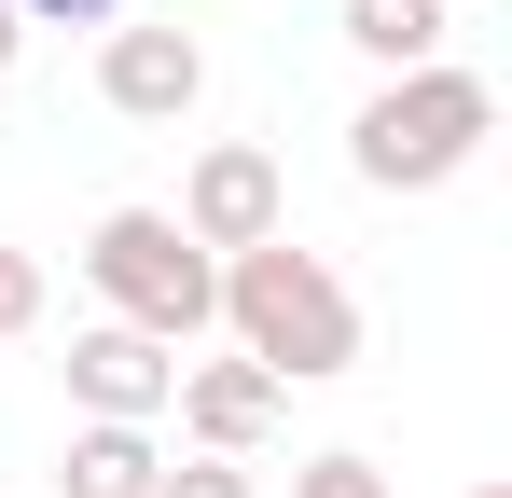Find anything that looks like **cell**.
Returning a JSON list of instances; mask_svg holds the SVG:
<instances>
[{
  "instance_id": "obj_1",
  "label": "cell",
  "mask_w": 512,
  "mask_h": 498,
  "mask_svg": "<svg viewBox=\"0 0 512 498\" xmlns=\"http://www.w3.org/2000/svg\"><path fill=\"white\" fill-rule=\"evenodd\" d=\"M222 332L277 388H333L346 360H360V291H346L319 249L263 236V249H222Z\"/></svg>"
},
{
  "instance_id": "obj_2",
  "label": "cell",
  "mask_w": 512,
  "mask_h": 498,
  "mask_svg": "<svg viewBox=\"0 0 512 498\" xmlns=\"http://www.w3.org/2000/svg\"><path fill=\"white\" fill-rule=\"evenodd\" d=\"M499 139V83L485 70H388L374 97H360V125H346V166L374 180V194H443L457 166Z\"/></svg>"
},
{
  "instance_id": "obj_3",
  "label": "cell",
  "mask_w": 512,
  "mask_h": 498,
  "mask_svg": "<svg viewBox=\"0 0 512 498\" xmlns=\"http://www.w3.org/2000/svg\"><path fill=\"white\" fill-rule=\"evenodd\" d=\"M84 277H97V305L125 332H153V346H194V332L222 319V263L180 236L167 208H111L84 236Z\"/></svg>"
},
{
  "instance_id": "obj_4",
  "label": "cell",
  "mask_w": 512,
  "mask_h": 498,
  "mask_svg": "<svg viewBox=\"0 0 512 498\" xmlns=\"http://www.w3.org/2000/svg\"><path fill=\"white\" fill-rule=\"evenodd\" d=\"M167 222H180L194 249H208V263H222V249H263V236H291V180H277V153H263V139H208Z\"/></svg>"
},
{
  "instance_id": "obj_5",
  "label": "cell",
  "mask_w": 512,
  "mask_h": 498,
  "mask_svg": "<svg viewBox=\"0 0 512 498\" xmlns=\"http://www.w3.org/2000/svg\"><path fill=\"white\" fill-rule=\"evenodd\" d=\"M97 97H111L125 125H180V111L208 97V42H194L180 14H153V28H111V42H97Z\"/></svg>"
},
{
  "instance_id": "obj_6",
  "label": "cell",
  "mask_w": 512,
  "mask_h": 498,
  "mask_svg": "<svg viewBox=\"0 0 512 498\" xmlns=\"http://www.w3.org/2000/svg\"><path fill=\"white\" fill-rule=\"evenodd\" d=\"M167 388H180V346H153V332H125V319L70 332V402H84V415L153 429V415H167Z\"/></svg>"
},
{
  "instance_id": "obj_7",
  "label": "cell",
  "mask_w": 512,
  "mask_h": 498,
  "mask_svg": "<svg viewBox=\"0 0 512 498\" xmlns=\"http://www.w3.org/2000/svg\"><path fill=\"white\" fill-rule=\"evenodd\" d=\"M167 402H180V429H194V457H250L263 429L291 415V388H277L263 360H194V374H180Z\"/></svg>"
},
{
  "instance_id": "obj_8",
  "label": "cell",
  "mask_w": 512,
  "mask_h": 498,
  "mask_svg": "<svg viewBox=\"0 0 512 498\" xmlns=\"http://www.w3.org/2000/svg\"><path fill=\"white\" fill-rule=\"evenodd\" d=\"M153 429H125V415H84L70 429V457H56V498H153Z\"/></svg>"
},
{
  "instance_id": "obj_9",
  "label": "cell",
  "mask_w": 512,
  "mask_h": 498,
  "mask_svg": "<svg viewBox=\"0 0 512 498\" xmlns=\"http://www.w3.org/2000/svg\"><path fill=\"white\" fill-rule=\"evenodd\" d=\"M333 14H346V42H360L374 70H429V56H443V14H457V0H333Z\"/></svg>"
},
{
  "instance_id": "obj_10",
  "label": "cell",
  "mask_w": 512,
  "mask_h": 498,
  "mask_svg": "<svg viewBox=\"0 0 512 498\" xmlns=\"http://www.w3.org/2000/svg\"><path fill=\"white\" fill-rule=\"evenodd\" d=\"M153 498H263L250 457H180V471H153Z\"/></svg>"
},
{
  "instance_id": "obj_11",
  "label": "cell",
  "mask_w": 512,
  "mask_h": 498,
  "mask_svg": "<svg viewBox=\"0 0 512 498\" xmlns=\"http://www.w3.org/2000/svg\"><path fill=\"white\" fill-rule=\"evenodd\" d=\"M291 498H388V471H374V457H305V471H291Z\"/></svg>"
},
{
  "instance_id": "obj_12",
  "label": "cell",
  "mask_w": 512,
  "mask_h": 498,
  "mask_svg": "<svg viewBox=\"0 0 512 498\" xmlns=\"http://www.w3.org/2000/svg\"><path fill=\"white\" fill-rule=\"evenodd\" d=\"M42 332V249H0V346Z\"/></svg>"
},
{
  "instance_id": "obj_13",
  "label": "cell",
  "mask_w": 512,
  "mask_h": 498,
  "mask_svg": "<svg viewBox=\"0 0 512 498\" xmlns=\"http://www.w3.org/2000/svg\"><path fill=\"white\" fill-rule=\"evenodd\" d=\"M14 14H42V28H111L125 0H14Z\"/></svg>"
},
{
  "instance_id": "obj_14",
  "label": "cell",
  "mask_w": 512,
  "mask_h": 498,
  "mask_svg": "<svg viewBox=\"0 0 512 498\" xmlns=\"http://www.w3.org/2000/svg\"><path fill=\"white\" fill-rule=\"evenodd\" d=\"M14 42H28V14H14V0H0V56H14Z\"/></svg>"
},
{
  "instance_id": "obj_15",
  "label": "cell",
  "mask_w": 512,
  "mask_h": 498,
  "mask_svg": "<svg viewBox=\"0 0 512 498\" xmlns=\"http://www.w3.org/2000/svg\"><path fill=\"white\" fill-rule=\"evenodd\" d=\"M471 498H512V485H471Z\"/></svg>"
}]
</instances>
